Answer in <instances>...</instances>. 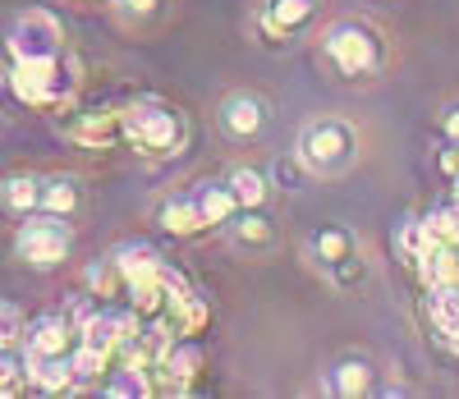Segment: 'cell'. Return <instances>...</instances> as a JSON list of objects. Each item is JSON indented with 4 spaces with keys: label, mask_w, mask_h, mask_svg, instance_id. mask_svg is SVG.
<instances>
[{
    "label": "cell",
    "mask_w": 459,
    "mask_h": 399,
    "mask_svg": "<svg viewBox=\"0 0 459 399\" xmlns=\"http://www.w3.org/2000/svg\"><path fill=\"white\" fill-rule=\"evenodd\" d=\"M317 65L350 88H372L391 69V42L368 14H340L317 32Z\"/></svg>",
    "instance_id": "obj_1"
},
{
    "label": "cell",
    "mask_w": 459,
    "mask_h": 399,
    "mask_svg": "<svg viewBox=\"0 0 459 399\" xmlns=\"http://www.w3.org/2000/svg\"><path fill=\"white\" fill-rule=\"evenodd\" d=\"M5 88L19 106L60 115L74 106L83 88V60L74 51H60L51 60H10L5 65Z\"/></svg>",
    "instance_id": "obj_2"
},
{
    "label": "cell",
    "mask_w": 459,
    "mask_h": 399,
    "mask_svg": "<svg viewBox=\"0 0 459 399\" xmlns=\"http://www.w3.org/2000/svg\"><path fill=\"white\" fill-rule=\"evenodd\" d=\"M294 152H299V161L313 170V179H340L359 166L363 134H359L354 119H344V115H313L299 125Z\"/></svg>",
    "instance_id": "obj_3"
},
{
    "label": "cell",
    "mask_w": 459,
    "mask_h": 399,
    "mask_svg": "<svg viewBox=\"0 0 459 399\" xmlns=\"http://www.w3.org/2000/svg\"><path fill=\"white\" fill-rule=\"evenodd\" d=\"M303 262H308L335 294H354L372 281V257L350 225H317L303 239Z\"/></svg>",
    "instance_id": "obj_4"
},
{
    "label": "cell",
    "mask_w": 459,
    "mask_h": 399,
    "mask_svg": "<svg viewBox=\"0 0 459 399\" xmlns=\"http://www.w3.org/2000/svg\"><path fill=\"white\" fill-rule=\"evenodd\" d=\"M125 147H134L147 161H170L188 147V115L166 97L125 101Z\"/></svg>",
    "instance_id": "obj_5"
},
{
    "label": "cell",
    "mask_w": 459,
    "mask_h": 399,
    "mask_svg": "<svg viewBox=\"0 0 459 399\" xmlns=\"http://www.w3.org/2000/svg\"><path fill=\"white\" fill-rule=\"evenodd\" d=\"M10 248H14V257H19L28 271H56V266H65L69 253H74V225L60 221V216H51V212L19 216Z\"/></svg>",
    "instance_id": "obj_6"
},
{
    "label": "cell",
    "mask_w": 459,
    "mask_h": 399,
    "mask_svg": "<svg viewBox=\"0 0 459 399\" xmlns=\"http://www.w3.org/2000/svg\"><path fill=\"white\" fill-rule=\"evenodd\" d=\"M56 134L79 152H110L125 143V106H69L56 119Z\"/></svg>",
    "instance_id": "obj_7"
},
{
    "label": "cell",
    "mask_w": 459,
    "mask_h": 399,
    "mask_svg": "<svg viewBox=\"0 0 459 399\" xmlns=\"http://www.w3.org/2000/svg\"><path fill=\"white\" fill-rule=\"evenodd\" d=\"M322 5L326 0H257L253 28H257V37L266 47H290V42H299V37L317 32Z\"/></svg>",
    "instance_id": "obj_8"
},
{
    "label": "cell",
    "mask_w": 459,
    "mask_h": 399,
    "mask_svg": "<svg viewBox=\"0 0 459 399\" xmlns=\"http://www.w3.org/2000/svg\"><path fill=\"white\" fill-rule=\"evenodd\" d=\"M266 125H272V101H266L262 92H253V88H235V92H225L216 101V134L225 143L248 147L266 134Z\"/></svg>",
    "instance_id": "obj_9"
},
{
    "label": "cell",
    "mask_w": 459,
    "mask_h": 399,
    "mask_svg": "<svg viewBox=\"0 0 459 399\" xmlns=\"http://www.w3.org/2000/svg\"><path fill=\"white\" fill-rule=\"evenodd\" d=\"M5 51H10V60H51V56L69 51L65 47V23L51 10L32 5V10L14 14L10 37H5Z\"/></svg>",
    "instance_id": "obj_10"
},
{
    "label": "cell",
    "mask_w": 459,
    "mask_h": 399,
    "mask_svg": "<svg viewBox=\"0 0 459 399\" xmlns=\"http://www.w3.org/2000/svg\"><path fill=\"white\" fill-rule=\"evenodd\" d=\"M225 244L248 262H262V257H276L281 230H276L272 216H266V207H239V216L225 225Z\"/></svg>",
    "instance_id": "obj_11"
},
{
    "label": "cell",
    "mask_w": 459,
    "mask_h": 399,
    "mask_svg": "<svg viewBox=\"0 0 459 399\" xmlns=\"http://www.w3.org/2000/svg\"><path fill=\"white\" fill-rule=\"evenodd\" d=\"M326 395L335 399H359V395H372L377 390V363L368 353L350 349V353H340L335 363L326 368V381H322Z\"/></svg>",
    "instance_id": "obj_12"
},
{
    "label": "cell",
    "mask_w": 459,
    "mask_h": 399,
    "mask_svg": "<svg viewBox=\"0 0 459 399\" xmlns=\"http://www.w3.org/2000/svg\"><path fill=\"white\" fill-rule=\"evenodd\" d=\"M79 349V326L60 312H47V317H32L28 322V340H23V353L28 358H60V353H74Z\"/></svg>",
    "instance_id": "obj_13"
},
{
    "label": "cell",
    "mask_w": 459,
    "mask_h": 399,
    "mask_svg": "<svg viewBox=\"0 0 459 399\" xmlns=\"http://www.w3.org/2000/svg\"><path fill=\"white\" fill-rule=\"evenodd\" d=\"M157 225H161L166 234H175V239H198V234L212 230L194 188H175V193H166L161 203H157Z\"/></svg>",
    "instance_id": "obj_14"
},
{
    "label": "cell",
    "mask_w": 459,
    "mask_h": 399,
    "mask_svg": "<svg viewBox=\"0 0 459 399\" xmlns=\"http://www.w3.org/2000/svg\"><path fill=\"white\" fill-rule=\"evenodd\" d=\"M42 212H51V216H60V221H79V216L88 212V184H83V175H69V170L47 175Z\"/></svg>",
    "instance_id": "obj_15"
},
{
    "label": "cell",
    "mask_w": 459,
    "mask_h": 399,
    "mask_svg": "<svg viewBox=\"0 0 459 399\" xmlns=\"http://www.w3.org/2000/svg\"><path fill=\"white\" fill-rule=\"evenodd\" d=\"M106 19L120 32H152L170 19V0H106Z\"/></svg>",
    "instance_id": "obj_16"
},
{
    "label": "cell",
    "mask_w": 459,
    "mask_h": 399,
    "mask_svg": "<svg viewBox=\"0 0 459 399\" xmlns=\"http://www.w3.org/2000/svg\"><path fill=\"white\" fill-rule=\"evenodd\" d=\"M42 188H47V175H32V170L5 175V188H0V197H5V212H10V216L42 212Z\"/></svg>",
    "instance_id": "obj_17"
},
{
    "label": "cell",
    "mask_w": 459,
    "mask_h": 399,
    "mask_svg": "<svg viewBox=\"0 0 459 399\" xmlns=\"http://www.w3.org/2000/svg\"><path fill=\"white\" fill-rule=\"evenodd\" d=\"M428 317H432L437 335H441L450 349H459V281L428 290Z\"/></svg>",
    "instance_id": "obj_18"
},
{
    "label": "cell",
    "mask_w": 459,
    "mask_h": 399,
    "mask_svg": "<svg viewBox=\"0 0 459 399\" xmlns=\"http://www.w3.org/2000/svg\"><path fill=\"white\" fill-rule=\"evenodd\" d=\"M28 372H32V390L42 395H74V358H28Z\"/></svg>",
    "instance_id": "obj_19"
},
{
    "label": "cell",
    "mask_w": 459,
    "mask_h": 399,
    "mask_svg": "<svg viewBox=\"0 0 459 399\" xmlns=\"http://www.w3.org/2000/svg\"><path fill=\"white\" fill-rule=\"evenodd\" d=\"M83 290H92L97 299H129V285H125V271H120V262H115V253H106V257H97V262H88V271H83Z\"/></svg>",
    "instance_id": "obj_20"
},
{
    "label": "cell",
    "mask_w": 459,
    "mask_h": 399,
    "mask_svg": "<svg viewBox=\"0 0 459 399\" xmlns=\"http://www.w3.org/2000/svg\"><path fill=\"white\" fill-rule=\"evenodd\" d=\"M115 262H120V271H125V285H138V281H147V275H157L166 266L161 253L152 244H143V239H129V244L115 248Z\"/></svg>",
    "instance_id": "obj_21"
},
{
    "label": "cell",
    "mask_w": 459,
    "mask_h": 399,
    "mask_svg": "<svg viewBox=\"0 0 459 399\" xmlns=\"http://www.w3.org/2000/svg\"><path fill=\"white\" fill-rule=\"evenodd\" d=\"M230 179V188H235V197H239V207H266L272 203V175L266 170H257V166H235L225 175Z\"/></svg>",
    "instance_id": "obj_22"
},
{
    "label": "cell",
    "mask_w": 459,
    "mask_h": 399,
    "mask_svg": "<svg viewBox=\"0 0 459 399\" xmlns=\"http://www.w3.org/2000/svg\"><path fill=\"white\" fill-rule=\"evenodd\" d=\"M166 317L179 326V335H203V331H207V322H212V303H207V294H203V290H194V294H184Z\"/></svg>",
    "instance_id": "obj_23"
},
{
    "label": "cell",
    "mask_w": 459,
    "mask_h": 399,
    "mask_svg": "<svg viewBox=\"0 0 459 399\" xmlns=\"http://www.w3.org/2000/svg\"><path fill=\"white\" fill-rule=\"evenodd\" d=\"M166 363L175 368V377H179L184 386H194V381L203 377V368H207V349L198 344V335H179V344L166 353Z\"/></svg>",
    "instance_id": "obj_24"
},
{
    "label": "cell",
    "mask_w": 459,
    "mask_h": 399,
    "mask_svg": "<svg viewBox=\"0 0 459 399\" xmlns=\"http://www.w3.org/2000/svg\"><path fill=\"white\" fill-rule=\"evenodd\" d=\"M432 244H437V239L428 234V221H423V216L404 221L400 234H395V253H400V262H404L409 271H418V262H423V253H428Z\"/></svg>",
    "instance_id": "obj_25"
},
{
    "label": "cell",
    "mask_w": 459,
    "mask_h": 399,
    "mask_svg": "<svg viewBox=\"0 0 459 399\" xmlns=\"http://www.w3.org/2000/svg\"><path fill=\"white\" fill-rule=\"evenodd\" d=\"M423 221H428V234L437 239V244H459V197L455 193L446 197V203H437Z\"/></svg>",
    "instance_id": "obj_26"
},
{
    "label": "cell",
    "mask_w": 459,
    "mask_h": 399,
    "mask_svg": "<svg viewBox=\"0 0 459 399\" xmlns=\"http://www.w3.org/2000/svg\"><path fill=\"white\" fill-rule=\"evenodd\" d=\"M0 390H5V399H19L23 390H32V372H28V353L23 349H5V363H0Z\"/></svg>",
    "instance_id": "obj_27"
},
{
    "label": "cell",
    "mask_w": 459,
    "mask_h": 399,
    "mask_svg": "<svg viewBox=\"0 0 459 399\" xmlns=\"http://www.w3.org/2000/svg\"><path fill=\"white\" fill-rule=\"evenodd\" d=\"M303 179H313V170L299 161V152L290 156V161H285V156H276V161H272V184H276V188L299 193V188H303Z\"/></svg>",
    "instance_id": "obj_28"
},
{
    "label": "cell",
    "mask_w": 459,
    "mask_h": 399,
    "mask_svg": "<svg viewBox=\"0 0 459 399\" xmlns=\"http://www.w3.org/2000/svg\"><path fill=\"white\" fill-rule=\"evenodd\" d=\"M0 317H5V335H0V340H5V349H23V340H28L23 308H19L14 299H5V312H0Z\"/></svg>",
    "instance_id": "obj_29"
},
{
    "label": "cell",
    "mask_w": 459,
    "mask_h": 399,
    "mask_svg": "<svg viewBox=\"0 0 459 399\" xmlns=\"http://www.w3.org/2000/svg\"><path fill=\"white\" fill-rule=\"evenodd\" d=\"M437 134H441V143H459V97L437 110Z\"/></svg>",
    "instance_id": "obj_30"
},
{
    "label": "cell",
    "mask_w": 459,
    "mask_h": 399,
    "mask_svg": "<svg viewBox=\"0 0 459 399\" xmlns=\"http://www.w3.org/2000/svg\"><path fill=\"white\" fill-rule=\"evenodd\" d=\"M441 175L446 179H459V143H446L441 147Z\"/></svg>",
    "instance_id": "obj_31"
},
{
    "label": "cell",
    "mask_w": 459,
    "mask_h": 399,
    "mask_svg": "<svg viewBox=\"0 0 459 399\" xmlns=\"http://www.w3.org/2000/svg\"><path fill=\"white\" fill-rule=\"evenodd\" d=\"M450 184H455V197H459V179H450Z\"/></svg>",
    "instance_id": "obj_32"
}]
</instances>
